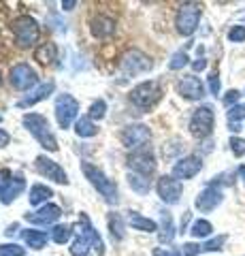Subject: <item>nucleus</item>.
<instances>
[{
	"label": "nucleus",
	"instance_id": "obj_24",
	"mask_svg": "<svg viewBox=\"0 0 245 256\" xmlns=\"http://www.w3.org/2000/svg\"><path fill=\"white\" fill-rule=\"evenodd\" d=\"M128 184H130V188L137 192V194H147V192L152 190V180H149L147 175H143V173L130 171L128 173Z\"/></svg>",
	"mask_w": 245,
	"mask_h": 256
},
{
	"label": "nucleus",
	"instance_id": "obj_37",
	"mask_svg": "<svg viewBox=\"0 0 245 256\" xmlns=\"http://www.w3.org/2000/svg\"><path fill=\"white\" fill-rule=\"evenodd\" d=\"M226 244V235H220L216 239H209V242L203 244V252H216V250H222V246Z\"/></svg>",
	"mask_w": 245,
	"mask_h": 256
},
{
	"label": "nucleus",
	"instance_id": "obj_31",
	"mask_svg": "<svg viewBox=\"0 0 245 256\" xmlns=\"http://www.w3.org/2000/svg\"><path fill=\"white\" fill-rule=\"evenodd\" d=\"M211 230H213V226H211L209 220H196L192 224V228H190V235L196 237V239H205V237L211 235Z\"/></svg>",
	"mask_w": 245,
	"mask_h": 256
},
{
	"label": "nucleus",
	"instance_id": "obj_10",
	"mask_svg": "<svg viewBox=\"0 0 245 256\" xmlns=\"http://www.w3.org/2000/svg\"><path fill=\"white\" fill-rule=\"evenodd\" d=\"M9 82H11V86L15 88V90L26 92L32 86H36V82H38V79H36V70L30 66V64L19 62V64H15V66L9 70Z\"/></svg>",
	"mask_w": 245,
	"mask_h": 256
},
{
	"label": "nucleus",
	"instance_id": "obj_7",
	"mask_svg": "<svg viewBox=\"0 0 245 256\" xmlns=\"http://www.w3.org/2000/svg\"><path fill=\"white\" fill-rule=\"evenodd\" d=\"M213 122H216V116H213V107L201 105L199 109H194L192 118H190V132H192L196 139L209 137L211 130H213Z\"/></svg>",
	"mask_w": 245,
	"mask_h": 256
},
{
	"label": "nucleus",
	"instance_id": "obj_40",
	"mask_svg": "<svg viewBox=\"0 0 245 256\" xmlns=\"http://www.w3.org/2000/svg\"><path fill=\"white\" fill-rule=\"evenodd\" d=\"M239 98H241V92L239 90H228L226 94H224V105L226 107H235V105H239Z\"/></svg>",
	"mask_w": 245,
	"mask_h": 256
},
{
	"label": "nucleus",
	"instance_id": "obj_11",
	"mask_svg": "<svg viewBox=\"0 0 245 256\" xmlns=\"http://www.w3.org/2000/svg\"><path fill=\"white\" fill-rule=\"evenodd\" d=\"M77 114H79V102L73 98L70 94H62L56 100V120L60 128H68L73 122H77Z\"/></svg>",
	"mask_w": 245,
	"mask_h": 256
},
{
	"label": "nucleus",
	"instance_id": "obj_35",
	"mask_svg": "<svg viewBox=\"0 0 245 256\" xmlns=\"http://www.w3.org/2000/svg\"><path fill=\"white\" fill-rule=\"evenodd\" d=\"M188 54L186 52H177V54H173V58L169 62V68L171 70H179V68H184L186 64H188Z\"/></svg>",
	"mask_w": 245,
	"mask_h": 256
},
{
	"label": "nucleus",
	"instance_id": "obj_8",
	"mask_svg": "<svg viewBox=\"0 0 245 256\" xmlns=\"http://www.w3.org/2000/svg\"><path fill=\"white\" fill-rule=\"evenodd\" d=\"M149 139H152V130H149V126H145V124H130V126H126L120 134V141L132 152L147 148Z\"/></svg>",
	"mask_w": 245,
	"mask_h": 256
},
{
	"label": "nucleus",
	"instance_id": "obj_47",
	"mask_svg": "<svg viewBox=\"0 0 245 256\" xmlns=\"http://www.w3.org/2000/svg\"><path fill=\"white\" fill-rule=\"evenodd\" d=\"M237 173H239V178L245 182V164H241V166H239V171H237Z\"/></svg>",
	"mask_w": 245,
	"mask_h": 256
},
{
	"label": "nucleus",
	"instance_id": "obj_21",
	"mask_svg": "<svg viewBox=\"0 0 245 256\" xmlns=\"http://www.w3.org/2000/svg\"><path fill=\"white\" fill-rule=\"evenodd\" d=\"M90 28H92V34L98 36V38H107L115 32V20L107 18V15H98L90 22Z\"/></svg>",
	"mask_w": 245,
	"mask_h": 256
},
{
	"label": "nucleus",
	"instance_id": "obj_13",
	"mask_svg": "<svg viewBox=\"0 0 245 256\" xmlns=\"http://www.w3.org/2000/svg\"><path fill=\"white\" fill-rule=\"evenodd\" d=\"M156 192L167 205H175V203H179L184 188H181V182L175 180L173 175H162L156 184Z\"/></svg>",
	"mask_w": 245,
	"mask_h": 256
},
{
	"label": "nucleus",
	"instance_id": "obj_46",
	"mask_svg": "<svg viewBox=\"0 0 245 256\" xmlns=\"http://www.w3.org/2000/svg\"><path fill=\"white\" fill-rule=\"evenodd\" d=\"M73 6H77V2L75 0H68V2H62V9H66V11H70Z\"/></svg>",
	"mask_w": 245,
	"mask_h": 256
},
{
	"label": "nucleus",
	"instance_id": "obj_3",
	"mask_svg": "<svg viewBox=\"0 0 245 256\" xmlns=\"http://www.w3.org/2000/svg\"><path fill=\"white\" fill-rule=\"evenodd\" d=\"M11 30L15 34V41L19 47H30L38 41V24L30 15H19L11 24Z\"/></svg>",
	"mask_w": 245,
	"mask_h": 256
},
{
	"label": "nucleus",
	"instance_id": "obj_18",
	"mask_svg": "<svg viewBox=\"0 0 245 256\" xmlns=\"http://www.w3.org/2000/svg\"><path fill=\"white\" fill-rule=\"evenodd\" d=\"M222 198H224V194H222V192H220L216 186H207L199 196H196L194 205H196V210H199V212L209 214V212L216 210L220 203H222Z\"/></svg>",
	"mask_w": 245,
	"mask_h": 256
},
{
	"label": "nucleus",
	"instance_id": "obj_32",
	"mask_svg": "<svg viewBox=\"0 0 245 256\" xmlns=\"http://www.w3.org/2000/svg\"><path fill=\"white\" fill-rule=\"evenodd\" d=\"M90 248H92V246L85 242L81 235H79L75 242H73V246H70V254H73V256H88V254H90Z\"/></svg>",
	"mask_w": 245,
	"mask_h": 256
},
{
	"label": "nucleus",
	"instance_id": "obj_44",
	"mask_svg": "<svg viewBox=\"0 0 245 256\" xmlns=\"http://www.w3.org/2000/svg\"><path fill=\"white\" fill-rule=\"evenodd\" d=\"M11 143V134L6 132V130H2V128H0V148H6Z\"/></svg>",
	"mask_w": 245,
	"mask_h": 256
},
{
	"label": "nucleus",
	"instance_id": "obj_6",
	"mask_svg": "<svg viewBox=\"0 0 245 256\" xmlns=\"http://www.w3.org/2000/svg\"><path fill=\"white\" fill-rule=\"evenodd\" d=\"M160 96H162V90H160V86H158V82H143V84L132 88L130 100L134 107L145 111L149 107H154L156 102L160 100Z\"/></svg>",
	"mask_w": 245,
	"mask_h": 256
},
{
	"label": "nucleus",
	"instance_id": "obj_41",
	"mask_svg": "<svg viewBox=\"0 0 245 256\" xmlns=\"http://www.w3.org/2000/svg\"><path fill=\"white\" fill-rule=\"evenodd\" d=\"M199 252H203V246H199V244H184L181 246V256H196Z\"/></svg>",
	"mask_w": 245,
	"mask_h": 256
},
{
	"label": "nucleus",
	"instance_id": "obj_5",
	"mask_svg": "<svg viewBox=\"0 0 245 256\" xmlns=\"http://www.w3.org/2000/svg\"><path fill=\"white\" fill-rule=\"evenodd\" d=\"M154 62L149 56H145L143 52L139 50H128L122 60H120V70L126 75V77H134V75H141V73H147V70H152Z\"/></svg>",
	"mask_w": 245,
	"mask_h": 256
},
{
	"label": "nucleus",
	"instance_id": "obj_42",
	"mask_svg": "<svg viewBox=\"0 0 245 256\" xmlns=\"http://www.w3.org/2000/svg\"><path fill=\"white\" fill-rule=\"evenodd\" d=\"M209 90H211L213 96L220 94V75L218 73H211L209 75Z\"/></svg>",
	"mask_w": 245,
	"mask_h": 256
},
{
	"label": "nucleus",
	"instance_id": "obj_27",
	"mask_svg": "<svg viewBox=\"0 0 245 256\" xmlns=\"http://www.w3.org/2000/svg\"><path fill=\"white\" fill-rule=\"evenodd\" d=\"M75 132H77L81 139L94 137V134L98 132V126L94 124V120H90L88 116H83V118H79L77 122H75Z\"/></svg>",
	"mask_w": 245,
	"mask_h": 256
},
{
	"label": "nucleus",
	"instance_id": "obj_1",
	"mask_svg": "<svg viewBox=\"0 0 245 256\" xmlns=\"http://www.w3.org/2000/svg\"><path fill=\"white\" fill-rule=\"evenodd\" d=\"M21 122H23V126H26V130L32 134V137L41 143L45 150L58 152V141H56V137H53L49 122H47L45 116H41V114H26Z\"/></svg>",
	"mask_w": 245,
	"mask_h": 256
},
{
	"label": "nucleus",
	"instance_id": "obj_48",
	"mask_svg": "<svg viewBox=\"0 0 245 256\" xmlns=\"http://www.w3.org/2000/svg\"><path fill=\"white\" fill-rule=\"evenodd\" d=\"M0 122H2V116H0Z\"/></svg>",
	"mask_w": 245,
	"mask_h": 256
},
{
	"label": "nucleus",
	"instance_id": "obj_2",
	"mask_svg": "<svg viewBox=\"0 0 245 256\" xmlns=\"http://www.w3.org/2000/svg\"><path fill=\"white\" fill-rule=\"evenodd\" d=\"M81 171L85 175V180H88L92 186L100 192V196L105 198L107 203H117V201H120V190H117V184L113 180H109L107 175L98 169V166H94L90 162H83Z\"/></svg>",
	"mask_w": 245,
	"mask_h": 256
},
{
	"label": "nucleus",
	"instance_id": "obj_9",
	"mask_svg": "<svg viewBox=\"0 0 245 256\" xmlns=\"http://www.w3.org/2000/svg\"><path fill=\"white\" fill-rule=\"evenodd\" d=\"M23 188H26V182H23L21 175H13L9 169L0 171V203L2 205L13 203V198L17 196Z\"/></svg>",
	"mask_w": 245,
	"mask_h": 256
},
{
	"label": "nucleus",
	"instance_id": "obj_34",
	"mask_svg": "<svg viewBox=\"0 0 245 256\" xmlns=\"http://www.w3.org/2000/svg\"><path fill=\"white\" fill-rule=\"evenodd\" d=\"M241 120H245V102H239L228 111V124H241Z\"/></svg>",
	"mask_w": 245,
	"mask_h": 256
},
{
	"label": "nucleus",
	"instance_id": "obj_15",
	"mask_svg": "<svg viewBox=\"0 0 245 256\" xmlns=\"http://www.w3.org/2000/svg\"><path fill=\"white\" fill-rule=\"evenodd\" d=\"M203 169V160L201 156H186V158H179L175 166H173V178L175 180H192L194 175H199Z\"/></svg>",
	"mask_w": 245,
	"mask_h": 256
},
{
	"label": "nucleus",
	"instance_id": "obj_36",
	"mask_svg": "<svg viewBox=\"0 0 245 256\" xmlns=\"http://www.w3.org/2000/svg\"><path fill=\"white\" fill-rule=\"evenodd\" d=\"M26 250L17 244H2L0 246V256H23Z\"/></svg>",
	"mask_w": 245,
	"mask_h": 256
},
{
	"label": "nucleus",
	"instance_id": "obj_12",
	"mask_svg": "<svg viewBox=\"0 0 245 256\" xmlns=\"http://www.w3.org/2000/svg\"><path fill=\"white\" fill-rule=\"evenodd\" d=\"M128 164H130V169L134 173H143V175H152L156 171V156H154V152L152 148H141L137 152H132V154L128 156Z\"/></svg>",
	"mask_w": 245,
	"mask_h": 256
},
{
	"label": "nucleus",
	"instance_id": "obj_39",
	"mask_svg": "<svg viewBox=\"0 0 245 256\" xmlns=\"http://www.w3.org/2000/svg\"><path fill=\"white\" fill-rule=\"evenodd\" d=\"M228 41L243 43L245 41V26H233L231 32H228Z\"/></svg>",
	"mask_w": 245,
	"mask_h": 256
},
{
	"label": "nucleus",
	"instance_id": "obj_22",
	"mask_svg": "<svg viewBox=\"0 0 245 256\" xmlns=\"http://www.w3.org/2000/svg\"><path fill=\"white\" fill-rule=\"evenodd\" d=\"M128 224L134 230H143V233H156L158 224L152 218H145L139 212H128Z\"/></svg>",
	"mask_w": 245,
	"mask_h": 256
},
{
	"label": "nucleus",
	"instance_id": "obj_49",
	"mask_svg": "<svg viewBox=\"0 0 245 256\" xmlns=\"http://www.w3.org/2000/svg\"><path fill=\"white\" fill-rule=\"evenodd\" d=\"M0 84H2V79H0Z\"/></svg>",
	"mask_w": 245,
	"mask_h": 256
},
{
	"label": "nucleus",
	"instance_id": "obj_4",
	"mask_svg": "<svg viewBox=\"0 0 245 256\" xmlns=\"http://www.w3.org/2000/svg\"><path fill=\"white\" fill-rule=\"evenodd\" d=\"M201 4L199 2H184L179 6V11L175 15V26L177 32L184 36H190L192 32L199 28V22H201Z\"/></svg>",
	"mask_w": 245,
	"mask_h": 256
},
{
	"label": "nucleus",
	"instance_id": "obj_28",
	"mask_svg": "<svg viewBox=\"0 0 245 256\" xmlns=\"http://www.w3.org/2000/svg\"><path fill=\"white\" fill-rule=\"evenodd\" d=\"M107 224H109V230H111V237H113V242H122V239H124V235H126L122 216H120V214H109Z\"/></svg>",
	"mask_w": 245,
	"mask_h": 256
},
{
	"label": "nucleus",
	"instance_id": "obj_16",
	"mask_svg": "<svg viewBox=\"0 0 245 256\" xmlns=\"http://www.w3.org/2000/svg\"><path fill=\"white\" fill-rule=\"evenodd\" d=\"M177 92L188 100H201L205 96V86H203V82L199 77L186 75L177 82Z\"/></svg>",
	"mask_w": 245,
	"mask_h": 256
},
{
	"label": "nucleus",
	"instance_id": "obj_38",
	"mask_svg": "<svg viewBox=\"0 0 245 256\" xmlns=\"http://www.w3.org/2000/svg\"><path fill=\"white\" fill-rule=\"evenodd\" d=\"M231 150H233V154H235L237 158L245 156V139H241V137H231Z\"/></svg>",
	"mask_w": 245,
	"mask_h": 256
},
{
	"label": "nucleus",
	"instance_id": "obj_20",
	"mask_svg": "<svg viewBox=\"0 0 245 256\" xmlns=\"http://www.w3.org/2000/svg\"><path fill=\"white\" fill-rule=\"evenodd\" d=\"M53 88H56V84H53V82H45V84H41V86H36L32 92H30L28 96H23V98L17 102V107H19V109H26V107H32V105H36V102L45 100L47 96L53 92Z\"/></svg>",
	"mask_w": 245,
	"mask_h": 256
},
{
	"label": "nucleus",
	"instance_id": "obj_30",
	"mask_svg": "<svg viewBox=\"0 0 245 256\" xmlns=\"http://www.w3.org/2000/svg\"><path fill=\"white\" fill-rule=\"evenodd\" d=\"M70 237H73V228L68 224H58V226L51 228V239L58 246H64L66 242H70Z\"/></svg>",
	"mask_w": 245,
	"mask_h": 256
},
{
	"label": "nucleus",
	"instance_id": "obj_33",
	"mask_svg": "<svg viewBox=\"0 0 245 256\" xmlns=\"http://www.w3.org/2000/svg\"><path fill=\"white\" fill-rule=\"evenodd\" d=\"M105 114H107V102L102 100V98H98V100L92 102L88 118H90V120H102V118H105Z\"/></svg>",
	"mask_w": 245,
	"mask_h": 256
},
{
	"label": "nucleus",
	"instance_id": "obj_43",
	"mask_svg": "<svg viewBox=\"0 0 245 256\" xmlns=\"http://www.w3.org/2000/svg\"><path fill=\"white\" fill-rule=\"evenodd\" d=\"M154 256H181V252H177V250H164V248H158V250L154 252Z\"/></svg>",
	"mask_w": 245,
	"mask_h": 256
},
{
	"label": "nucleus",
	"instance_id": "obj_19",
	"mask_svg": "<svg viewBox=\"0 0 245 256\" xmlns=\"http://www.w3.org/2000/svg\"><path fill=\"white\" fill-rule=\"evenodd\" d=\"M62 216V210L58 205H43L38 212L34 214H26V220L32 222V224H43V226H49V224H53L56 220H60Z\"/></svg>",
	"mask_w": 245,
	"mask_h": 256
},
{
	"label": "nucleus",
	"instance_id": "obj_14",
	"mask_svg": "<svg viewBox=\"0 0 245 256\" xmlns=\"http://www.w3.org/2000/svg\"><path fill=\"white\" fill-rule=\"evenodd\" d=\"M34 166H36V171L41 173L43 178L56 182V184H68L66 171L62 169V166L56 162V160H51V158H47V156H36Z\"/></svg>",
	"mask_w": 245,
	"mask_h": 256
},
{
	"label": "nucleus",
	"instance_id": "obj_23",
	"mask_svg": "<svg viewBox=\"0 0 245 256\" xmlns=\"http://www.w3.org/2000/svg\"><path fill=\"white\" fill-rule=\"evenodd\" d=\"M34 58L41 62V64H53L58 60V47L56 43H43L36 47L34 52Z\"/></svg>",
	"mask_w": 245,
	"mask_h": 256
},
{
	"label": "nucleus",
	"instance_id": "obj_29",
	"mask_svg": "<svg viewBox=\"0 0 245 256\" xmlns=\"http://www.w3.org/2000/svg\"><path fill=\"white\" fill-rule=\"evenodd\" d=\"M173 237H175V226H173V218H171V214H167V212H162L160 242H162V244H169V242H173Z\"/></svg>",
	"mask_w": 245,
	"mask_h": 256
},
{
	"label": "nucleus",
	"instance_id": "obj_45",
	"mask_svg": "<svg viewBox=\"0 0 245 256\" xmlns=\"http://www.w3.org/2000/svg\"><path fill=\"white\" fill-rule=\"evenodd\" d=\"M205 66H207V60H205V58H199V60L192 62V68H194V70H203Z\"/></svg>",
	"mask_w": 245,
	"mask_h": 256
},
{
	"label": "nucleus",
	"instance_id": "obj_17",
	"mask_svg": "<svg viewBox=\"0 0 245 256\" xmlns=\"http://www.w3.org/2000/svg\"><path fill=\"white\" fill-rule=\"evenodd\" d=\"M79 235H81L85 242H88L94 248V250L98 252V256L105 254V244H102L98 230L92 226V222H90V218L85 214H81V218H79Z\"/></svg>",
	"mask_w": 245,
	"mask_h": 256
},
{
	"label": "nucleus",
	"instance_id": "obj_26",
	"mask_svg": "<svg viewBox=\"0 0 245 256\" xmlns=\"http://www.w3.org/2000/svg\"><path fill=\"white\" fill-rule=\"evenodd\" d=\"M53 196V190L43 186V184H34L32 188H30V205H41L45 201H49V198Z\"/></svg>",
	"mask_w": 245,
	"mask_h": 256
},
{
	"label": "nucleus",
	"instance_id": "obj_25",
	"mask_svg": "<svg viewBox=\"0 0 245 256\" xmlns=\"http://www.w3.org/2000/svg\"><path fill=\"white\" fill-rule=\"evenodd\" d=\"M21 239L30 248H32V250H41V248L47 244V233H43V230L28 228V230H21Z\"/></svg>",
	"mask_w": 245,
	"mask_h": 256
}]
</instances>
